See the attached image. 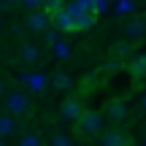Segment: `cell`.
<instances>
[{"mask_svg":"<svg viewBox=\"0 0 146 146\" xmlns=\"http://www.w3.org/2000/svg\"><path fill=\"white\" fill-rule=\"evenodd\" d=\"M5 114L19 119V116H30L33 114V98L25 89H11L5 92Z\"/></svg>","mask_w":146,"mask_h":146,"instance_id":"obj_1","label":"cell"},{"mask_svg":"<svg viewBox=\"0 0 146 146\" xmlns=\"http://www.w3.org/2000/svg\"><path fill=\"white\" fill-rule=\"evenodd\" d=\"M76 130H78L81 138L103 135V114H98V111H84L81 119L76 122Z\"/></svg>","mask_w":146,"mask_h":146,"instance_id":"obj_2","label":"cell"},{"mask_svg":"<svg viewBox=\"0 0 146 146\" xmlns=\"http://www.w3.org/2000/svg\"><path fill=\"white\" fill-rule=\"evenodd\" d=\"M146 38V19H138V16H130V19H125V25H122V41H141Z\"/></svg>","mask_w":146,"mask_h":146,"instance_id":"obj_3","label":"cell"},{"mask_svg":"<svg viewBox=\"0 0 146 146\" xmlns=\"http://www.w3.org/2000/svg\"><path fill=\"white\" fill-rule=\"evenodd\" d=\"M84 114V106L78 98H65L62 103H60V119L62 122H78Z\"/></svg>","mask_w":146,"mask_h":146,"instance_id":"obj_4","label":"cell"},{"mask_svg":"<svg viewBox=\"0 0 146 146\" xmlns=\"http://www.w3.org/2000/svg\"><path fill=\"white\" fill-rule=\"evenodd\" d=\"M49 25H52V16L46 14V11H33V14H27L25 19V27L33 33H46Z\"/></svg>","mask_w":146,"mask_h":146,"instance_id":"obj_5","label":"cell"},{"mask_svg":"<svg viewBox=\"0 0 146 146\" xmlns=\"http://www.w3.org/2000/svg\"><path fill=\"white\" fill-rule=\"evenodd\" d=\"M19 60L25 65H35L38 60H41V49H38V43H30V41H25V43H19Z\"/></svg>","mask_w":146,"mask_h":146,"instance_id":"obj_6","label":"cell"},{"mask_svg":"<svg viewBox=\"0 0 146 146\" xmlns=\"http://www.w3.org/2000/svg\"><path fill=\"white\" fill-rule=\"evenodd\" d=\"M100 146H130V141H127V135L122 130H103Z\"/></svg>","mask_w":146,"mask_h":146,"instance_id":"obj_7","label":"cell"},{"mask_svg":"<svg viewBox=\"0 0 146 146\" xmlns=\"http://www.w3.org/2000/svg\"><path fill=\"white\" fill-rule=\"evenodd\" d=\"M127 70H130L133 78H146V52L143 54H133L130 62H127Z\"/></svg>","mask_w":146,"mask_h":146,"instance_id":"obj_8","label":"cell"},{"mask_svg":"<svg viewBox=\"0 0 146 146\" xmlns=\"http://www.w3.org/2000/svg\"><path fill=\"white\" fill-rule=\"evenodd\" d=\"M106 116H108V119H114V122H122L127 116V106L122 103V100H108V103H106Z\"/></svg>","mask_w":146,"mask_h":146,"instance_id":"obj_9","label":"cell"},{"mask_svg":"<svg viewBox=\"0 0 146 146\" xmlns=\"http://www.w3.org/2000/svg\"><path fill=\"white\" fill-rule=\"evenodd\" d=\"M52 22H54V27L57 30H62V33H68V30H73V14L68 8H62V11H57V14L52 16Z\"/></svg>","mask_w":146,"mask_h":146,"instance_id":"obj_10","label":"cell"},{"mask_svg":"<svg viewBox=\"0 0 146 146\" xmlns=\"http://www.w3.org/2000/svg\"><path fill=\"white\" fill-rule=\"evenodd\" d=\"M11 135H16V119L8 116V114H0V138L5 141Z\"/></svg>","mask_w":146,"mask_h":146,"instance_id":"obj_11","label":"cell"},{"mask_svg":"<svg viewBox=\"0 0 146 146\" xmlns=\"http://www.w3.org/2000/svg\"><path fill=\"white\" fill-rule=\"evenodd\" d=\"M52 87L60 89V92H68V89H73V78H70V73L57 70V73H54V78H52Z\"/></svg>","mask_w":146,"mask_h":146,"instance_id":"obj_12","label":"cell"},{"mask_svg":"<svg viewBox=\"0 0 146 146\" xmlns=\"http://www.w3.org/2000/svg\"><path fill=\"white\" fill-rule=\"evenodd\" d=\"M95 16L92 14H73V30H87V27H92Z\"/></svg>","mask_w":146,"mask_h":146,"instance_id":"obj_13","label":"cell"},{"mask_svg":"<svg viewBox=\"0 0 146 146\" xmlns=\"http://www.w3.org/2000/svg\"><path fill=\"white\" fill-rule=\"evenodd\" d=\"M70 14H92V0H76L68 5Z\"/></svg>","mask_w":146,"mask_h":146,"instance_id":"obj_14","label":"cell"},{"mask_svg":"<svg viewBox=\"0 0 146 146\" xmlns=\"http://www.w3.org/2000/svg\"><path fill=\"white\" fill-rule=\"evenodd\" d=\"M52 146H73V138L62 130H54L52 133Z\"/></svg>","mask_w":146,"mask_h":146,"instance_id":"obj_15","label":"cell"},{"mask_svg":"<svg viewBox=\"0 0 146 146\" xmlns=\"http://www.w3.org/2000/svg\"><path fill=\"white\" fill-rule=\"evenodd\" d=\"M16 146H43V141H41V135L38 133H25V135L19 138V143Z\"/></svg>","mask_w":146,"mask_h":146,"instance_id":"obj_16","label":"cell"},{"mask_svg":"<svg viewBox=\"0 0 146 146\" xmlns=\"http://www.w3.org/2000/svg\"><path fill=\"white\" fill-rule=\"evenodd\" d=\"M114 57H116V60L133 57V46H130L127 41H119V43H116V49H114Z\"/></svg>","mask_w":146,"mask_h":146,"instance_id":"obj_17","label":"cell"},{"mask_svg":"<svg viewBox=\"0 0 146 146\" xmlns=\"http://www.w3.org/2000/svg\"><path fill=\"white\" fill-rule=\"evenodd\" d=\"M65 5H62V0H43V11H46L49 16H54L57 11H62Z\"/></svg>","mask_w":146,"mask_h":146,"instance_id":"obj_18","label":"cell"},{"mask_svg":"<svg viewBox=\"0 0 146 146\" xmlns=\"http://www.w3.org/2000/svg\"><path fill=\"white\" fill-rule=\"evenodd\" d=\"M119 68H122V60H116V57H108L103 62V70L106 73H119Z\"/></svg>","mask_w":146,"mask_h":146,"instance_id":"obj_19","label":"cell"},{"mask_svg":"<svg viewBox=\"0 0 146 146\" xmlns=\"http://www.w3.org/2000/svg\"><path fill=\"white\" fill-rule=\"evenodd\" d=\"M22 5H25L27 11H43V0H22Z\"/></svg>","mask_w":146,"mask_h":146,"instance_id":"obj_20","label":"cell"},{"mask_svg":"<svg viewBox=\"0 0 146 146\" xmlns=\"http://www.w3.org/2000/svg\"><path fill=\"white\" fill-rule=\"evenodd\" d=\"M14 5H22V0H0V8H14Z\"/></svg>","mask_w":146,"mask_h":146,"instance_id":"obj_21","label":"cell"},{"mask_svg":"<svg viewBox=\"0 0 146 146\" xmlns=\"http://www.w3.org/2000/svg\"><path fill=\"white\" fill-rule=\"evenodd\" d=\"M5 95V84H3V78H0V98Z\"/></svg>","mask_w":146,"mask_h":146,"instance_id":"obj_22","label":"cell"},{"mask_svg":"<svg viewBox=\"0 0 146 146\" xmlns=\"http://www.w3.org/2000/svg\"><path fill=\"white\" fill-rule=\"evenodd\" d=\"M143 111H146V95H143Z\"/></svg>","mask_w":146,"mask_h":146,"instance_id":"obj_23","label":"cell"},{"mask_svg":"<svg viewBox=\"0 0 146 146\" xmlns=\"http://www.w3.org/2000/svg\"><path fill=\"white\" fill-rule=\"evenodd\" d=\"M0 146H5V141H3V138H0Z\"/></svg>","mask_w":146,"mask_h":146,"instance_id":"obj_24","label":"cell"}]
</instances>
